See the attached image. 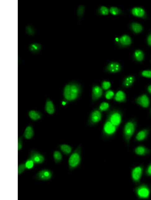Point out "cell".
Listing matches in <instances>:
<instances>
[{
    "label": "cell",
    "mask_w": 151,
    "mask_h": 200,
    "mask_svg": "<svg viewBox=\"0 0 151 200\" xmlns=\"http://www.w3.org/2000/svg\"><path fill=\"white\" fill-rule=\"evenodd\" d=\"M45 110L47 113L52 115L54 114L55 111L54 103L50 99L47 100L45 105Z\"/></svg>",
    "instance_id": "cell-20"
},
{
    "label": "cell",
    "mask_w": 151,
    "mask_h": 200,
    "mask_svg": "<svg viewBox=\"0 0 151 200\" xmlns=\"http://www.w3.org/2000/svg\"><path fill=\"white\" fill-rule=\"evenodd\" d=\"M122 117L123 113L121 111L112 109L108 111L105 121L118 128L122 122Z\"/></svg>",
    "instance_id": "cell-2"
},
{
    "label": "cell",
    "mask_w": 151,
    "mask_h": 200,
    "mask_svg": "<svg viewBox=\"0 0 151 200\" xmlns=\"http://www.w3.org/2000/svg\"><path fill=\"white\" fill-rule=\"evenodd\" d=\"M53 173L48 169H43L39 171L36 174L35 178L36 180L43 181L49 180L52 176Z\"/></svg>",
    "instance_id": "cell-7"
},
{
    "label": "cell",
    "mask_w": 151,
    "mask_h": 200,
    "mask_svg": "<svg viewBox=\"0 0 151 200\" xmlns=\"http://www.w3.org/2000/svg\"><path fill=\"white\" fill-rule=\"evenodd\" d=\"M146 174L148 176L151 177V163L148 166L146 170Z\"/></svg>",
    "instance_id": "cell-38"
},
{
    "label": "cell",
    "mask_w": 151,
    "mask_h": 200,
    "mask_svg": "<svg viewBox=\"0 0 151 200\" xmlns=\"http://www.w3.org/2000/svg\"><path fill=\"white\" fill-rule=\"evenodd\" d=\"M130 27L133 32L136 33H139L143 30V27L142 25L139 23H132L131 24Z\"/></svg>",
    "instance_id": "cell-24"
},
{
    "label": "cell",
    "mask_w": 151,
    "mask_h": 200,
    "mask_svg": "<svg viewBox=\"0 0 151 200\" xmlns=\"http://www.w3.org/2000/svg\"><path fill=\"white\" fill-rule=\"evenodd\" d=\"M29 158L34 162L35 164H42L45 160V158L42 154L34 150H33L31 151Z\"/></svg>",
    "instance_id": "cell-8"
},
{
    "label": "cell",
    "mask_w": 151,
    "mask_h": 200,
    "mask_svg": "<svg viewBox=\"0 0 151 200\" xmlns=\"http://www.w3.org/2000/svg\"><path fill=\"white\" fill-rule=\"evenodd\" d=\"M135 193L137 197L141 199H147L149 197L150 191L148 186L145 184L141 185L136 188Z\"/></svg>",
    "instance_id": "cell-6"
},
{
    "label": "cell",
    "mask_w": 151,
    "mask_h": 200,
    "mask_svg": "<svg viewBox=\"0 0 151 200\" xmlns=\"http://www.w3.org/2000/svg\"><path fill=\"white\" fill-rule=\"evenodd\" d=\"M34 134L33 128L31 125H29L26 128L24 133L23 136L26 139L30 140L33 137Z\"/></svg>",
    "instance_id": "cell-19"
},
{
    "label": "cell",
    "mask_w": 151,
    "mask_h": 200,
    "mask_svg": "<svg viewBox=\"0 0 151 200\" xmlns=\"http://www.w3.org/2000/svg\"><path fill=\"white\" fill-rule=\"evenodd\" d=\"M85 7L83 6H80L77 10V15L78 16L80 17L82 16L84 12Z\"/></svg>",
    "instance_id": "cell-36"
},
{
    "label": "cell",
    "mask_w": 151,
    "mask_h": 200,
    "mask_svg": "<svg viewBox=\"0 0 151 200\" xmlns=\"http://www.w3.org/2000/svg\"><path fill=\"white\" fill-rule=\"evenodd\" d=\"M29 116L33 120L36 121L41 118L42 115L38 111L32 110L29 112Z\"/></svg>",
    "instance_id": "cell-23"
},
{
    "label": "cell",
    "mask_w": 151,
    "mask_h": 200,
    "mask_svg": "<svg viewBox=\"0 0 151 200\" xmlns=\"http://www.w3.org/2000/svg\"><path fill=\"white\" fill-rule=\"evenodd\" d=\"M109 12L113 15H120L122 13V11L116 7H111L110 8Z\"/></svg>",
    "instance_id": "cell-28"
},
{
    "label": "cell",
    "mask_w": 151,
    "mask_h": 200,
    "mask_svg": "<svg viewBox=\"0 0 151 200\" xmlns=\"http://www.w3.org/2000/svg\"><path fill=\"white\" fill-rule=\"evenodd\" d=\"M147 90L148 93L151 95V85L148 86V87Z\"/></svg>",
    "instance_id": "cell-40"
},
{
    "label": "cell",
    "mask_w": 151,
    "mask_h": 200,
    "mask_svg": "<svg viewBox=\"0 0 151 200\" xmlns=\"http://www.w3.org/2000/svg\"><path fill=\"white\" fill-rule=\"evenodd\" d=\"M121 65L116 62H110L105 68L106 71L110 73H116L121 71Z\"/></svg>",
    "instance_id": "cell-12"
},
{
    "label": "cell",
    "mask_w": 151,
    "mask_h": 200,
    "mask_svg": "<svg viewBox=\"0 0 151 200\" xmlns=\"http://www.w3.org/2000/svg\"><path fill=\"white\" fill-rule=\"evenodd\" d=\"M99 12L100 15H106L109 14V10L107 7L103 6L100 7Z\"/></svg>",
    "instance_id": "cell-31"
},
{
    "label": "cell",
    "mask_w": 151,
    "mask_h": 200,
    "mask_svg": "<svg viewBox=\"0 0 151 200\" xmlns=\"http://www.w3.org/2000/svg\"><path fill=\"white\" fill-rule=\"evenodd\" d=\"M131 13L137 17L144 18L146 17V12L141 7H135L131 10Z\"/></svg>",
    "instance_id": "cell-14"
},
{
    "label": "cell",
    "mask_w": 151,
    "mask_h": 200,
    "mask_svg": "<svg viewBox=\"0 0 151 200\" xmlns=\"http://www.w3.org/2000/svg\"><path fill=\"white\" fill-rule=\"evenodd\" d=\"M42 45L37 43H32L29 45V49L32 53L34 54L38 53L42 49Z\"/></svg>",
    "instance_id": "cell-21"
},
{
    "label": "cell",
    "mask_w": 151,
    "mask_h": 200,
    "mask_svg": "<svg viewBox=\"0 0 151 200\" xmlns=\"http://www.w3.org/2000/svg\"><path fill=\"white\" fill-rule=\"evenodd\" d=\"M111 83L109 81H104L102 83V88L104 90L109 89L111 87Z\"/></svg>",
    "instance_id": "cell-33"
},
{
    "label": "cell",
    "mask_w": 151,
    "mask_h": 200,
    "mask_svg": "<svg viewBox=\"0 0 151 200\" xmlns=\"http://www.w3.org/2000/svg\"><path fill=\"white\" fill-rule=\"evenodd\" d=\"M53 157L56 164H59L62 161L63 156L62 154L58 151H56L53 153Z\"/></svg>",
    "instance_id": "cell-26"
},
{
    "label": "cell",
    "mask_w": 151,
    "mask_h": 200,
    "mask_svg": "<svg viewBox=\"0 0 151 200\" xmlns=\"http://www.w3.org/2000/svg\"><path fill=\"white\" fill-rule=\"evenodd\" d=\"M59 148L65 155H70L72 151V148L71 146L67 144H60Z\"/></svg>",
    "instance_id": "cell-22"
},
{
    "label": "cell",
    "mask_w": 151,
    "mask_h": 200,
    "mask_svg": "<svg viewBox=\"0 0 151 200\" xmlns=\"http://www.w3.org/2000/svg\"><path fill=\"white\" fill-rule=\"evenodd\" d=\"M82 149L80 145L71 154L68 160L69 169L74 170L80 165L81 161Z\"/></svg>",
    "instance_id": "cell-3"
},
{
    "label": "cell",
    "mask_w": 151,
    "mask_h": 200,
    "mask_svg": "<svg viewBox=\"0 0 151 200\" xmlns=\"http://www.w3.org/2000/svg\"><path fill=\"white\" fill-rule=\"evenodd\" d=\"M135 59L138 62H141L144 60V54L140 50H137L135 52L134 55Z\"/></svg>",
    "instance_id": "cell-25"
},
{
    "label": "cell",
    "mask_w": 151,
    "mask_h": 200,
    "mask_svg": "<svg viewBox=\"0 0 151 200\" xmlns=\"http://www.w3.org/2000/svg\"><path fill=\"white\" fill-rule=\"evenodd\" d=\"M118 44L122 47H127L132 43V40L128 35L122 36L117 40Z\"/></svg>",
    "instance_id": "cell-13"
},
{
    "label": "cell",
    "mask_w": 151,
    "mask_h": 200,
    "mask_svg": "<svg viewBox=\"0 0 151 200\" xmlns=\"http://www.w3.org/2000/svg\"><path fill=\"white\" fill-rule=\"evenodd\" d=\"M25 164L27 169H32L34 167L35 164L29 158L25 162Z\"/></svg>",
    "instance_id": "cell-32"
},
{
    "label": "cell",
    "mask_w": 151,
    "mask_h": 200,
    "mask_svg": "<svg viewBox=\"0 0 151 200\" xmlns=\"http://www.w3.org/2000/svg\"><path fill=\"white\" fill-rule=\"evenodd\" d=\"M102 116V112L99 109L93 110L89 116L88 124L90 126H95L101 121Z\"/></svg>",
    "instance_id": "cell-5"
},
{
    "label": "cell",
    "mask_w": 151,
    "mask_h": 200,
    "mask_svg": "<svg viewBox=\"0 0 151 200\" xmlns=\"http://www.w3.org/2000/svg\"><path fill=\"white\" fill-rule=\"evenodd\" d=\"M136 103L142 107L148 108L150 104V101L148 96L146 94H142L137 98L135 100Z\"/></svg>",
    "instance_id": "cell-11"
},
{
    "label": "cell",
    "mask_w": 151,
    "mask_h": 200,
    "mask_svg": "<svg viewBox=\"0 0 151 200\" xmlns=\"http://www.w3.org/2000/svg\"><path fill=\"white\" fill-rule=\"evenodd\" d=\"M147 43L148 45L151 46V33H150L148 37Z\"/></svg>",
    "instance_id": "cell-39"
},
{
    "label": "cell",
    "mask_w": 151,
    "mask_h": 200,
    "mask_svg": "<svg viewBox=\"0 0 151 200\" xmlns=\"http://www.w3.org/2000/svg\"><path fill=\"white\" fill-rule=\"evenodd\" d=\"M135 80V78L134 76H129L127 77L122 82V86L125 88H129L133 85Z\"/></svg>",
    "instance_id": "cell-15"
},
{
    "label": "cell",
    "mask_w": 151,
    "mask_h": 200,
    "mask_svg": "<svg viewBox=\"0 0 151 200\" xmlns=\"http://www.w3.org/2000/svg\"><path fill=\"white\" fill-rule=\"evenodd\" d=\"M25 30L26 33L29 35L32 36L35 34V31L34 28L30 25H28L26 27Z\"/></svg>",
    "instance_id": "cell-29"
},
{
    "label": "cell",
    "mask_w": 151,
    "mask_h": 200,
    "mask_svg": "<svg viewBox=\"0 0 151 200\" xmlns=\"http://www.w3.org/2000/svg\"><path fill=\"white\" fill-rule=\"evenodd\" d=\"M114 99L119 102H125L127 101L126 96L124 91H119L114 95Z\"/></svg>",
    "instance_id": "cell-18"
},
{
    "label": "cell",
    "mask_w": 151,
    "mask_h": 200,
    "mask_svg": "<svg viewBox=\"0 0 151 200\" xmlns=\"http://www.w3.org/2000/svg\"><path fill=\"white\" fill-rule=\"evenodd\" d=\"M149 130L148 129L142 130L137 133L136 136V139L138 141H142L144 140L148 136Z\"/></svg>",
    "instance_id": "cell-17"
},
{
    "label": "cell",
    "mask_w": 151,
    "mask_h": 200,
    "mask_svg": "<svg viewBox=\"0 0 151 200\" xmlns=\"http://www.w3.org/2000/svg\"><path fill=\"white\" fill-rule=\"evenodd\" d=\"M109 108V103L105 102H102L100 105L99 109L101 111L104 112L108 111Z\"/></svg>",
    "instance_id": "cell-27"
},
{
    "label": "cell",
    "mask_w": 151,
    "mask_h": 200,
    "mask_svg": "<svg viewBox=\"0 0 151 200\" xmlns=\"http://www.w3.org/2000/svg\"><path fill=\"white\" fill-rule=\"evenodd\" d=\"M26 169L25 162L19 164L18 166V175L23 173Z\"/></svg>",
    "instance_id": "cell-30"
},
{
    "label": "cell",
    "mask_w": 151,
    "mask_h": 200,
    "mask_svg": "<svg viewBox=\"0 0 151 200\" xmlns=\"http://www.w3.org/2000/svg\"><path fill=\"white\" fill-rule=\"evenodd\" d=\"M141 74L142 77L151 79V70H147L143 71Z\"/></svg>",
    "instance_id": "cell-35"
},
{
    "label": "cell",
    "mask_w": 151,
    "mask_h": 200,
    "mask_svg": "<svg viewBox=\"0 0 151 200\" xmlns=\"http://www.w3.org/2000/svg\"><path fill=\"white\" fill-rule=\"evenodd\" d=\"M143 170V168L141 166H136L132 169L131 177L134 182L137 183L140 182Z\"/></svg>",
    "instance_id": "cell-9"
},
{
    "label": "cell",
    "mask_w": 151,
    "mask_h": 200,
    "mask_svg": "<svg viewBox=\"0 0 151 200\" xmlns=\"http://www.w3.org/2000/svg\"><path fill=\"white\" fill-rule=\"evenodd\" d=\"M82 92L81 85L76 82H72L65 86L63 91L64 98L68 102H73L78 99Z\"/></svg>",
    "instance_id": "cell-1"
},
{
    "label": "cell",
    "mask_w": 151,
    "mask_h": 200,
    "mask_svg": "<svg viewBox=\"0 0 151 200\" xmlns=\"http://www.w3.org/2000/svg\"><path fill=\"white\" fill-rule=\"evenodd\" d=\"M114 93L112 90H109L105 93L104 96L108 99H111L114 97Z\"/></svg>",
    "instance_id": "cell-34"
},
{
    "label": "cell",
    "mask_w": 151,
    "mask_h": 200,
    "mask_svg": "<svg viewBox=\"0 0 151 200\" xmlns=\"http://www.w3.org/2000/svg\"><path fill=\"white\" fill-rule=\"evenodd\" d=\"M150 114L151 115V109L150 111Z\"/></svg>",
    "instance_id": "cell-41"
},
{
    "label": "cell",
    "mask_w": 151,
    "mask_h": 200,
    "mask_svg": "<svg viewBox=\"0 0 151 200\" xmlns=\"http://www.w3.org/2000/svg\"><path fill=\"white\" fill-rule=\"evenodd\" d=\"M23 138L22 137H19L18 139V151L21 150L23 148Z\"/></svg>",
    "instance_id": "cell-37"
},
{
    "label": "cell",
    "mask_w": 151,
    "mask_h": 200,
    "mask_svg": "<svg viewBox=\"0 0 151 200\" xmlns=\"http://www.w3.org/2000/svg\"><path fill=\"white\" fill-rule=\"evenodd\" d=\"M103 89L98 85H93L92 90V99L93 102H95L101 98L103 95Z\"/></svg>",
    "instance_id": "cell-10"
},
{
    "label": "cell",
    "mask_w": 151,
    "mask_h": 200,
    "mask_svg": "<svg viewBox=\"0 0 151 200\" xmlns=\"http://www.w3.org/2000/svg\"><path fill=\"white\" fill-rule=\"evenodd\" d=\"M134 152L138 155L145 156L149 154L150 151L144 146L140 145L135 149Z\"/></svg>",
    "instance_id": "cell-16"
},
{
    "label": "cell",
    "mask_w": 151,
    "mask_h": 200,
    "mask_svg": "<svg viewBox=\"0 0 151 200\" xmlns=\"http://www.w3.org/2000/svg\"><path fill=\"white\" fill-rule=\"evenodd\" d=\"M137 123L135 120L132 119L127 122L123 129V136L126 142L129 144L131 139L135 132Z\"/></svg>",
    "instance_id": "cell-4"
}]
</instances>
